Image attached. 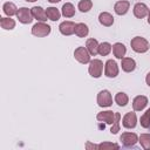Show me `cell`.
Segmentation results:
<instances>
[{
    "instance_id": "cell-1",
    "label": "cell",
    "mask_w": 150,
    "mask_h": 150,
    "mask_svg": "<svg viewBox=\"0 0 150 150\" xmlns=\"http://www.w3.org/2000/svg\"><path fill=\"white\" fill-rule=\"evenodd\" d=\"M130 46H131V49L134 52L139 53V54L145 53L149 49V42L143 36H135V38H132L131 41H130Z\"/></svg>"
},
{
    "instance_id": "cell-2",
    "label": "cell",
    "mask_w": 150,
    "mask_h": 150,
    "mask_svg": "<svg viewBox=\"0 0 150 150\" xmlns=\"http://www.w3.org/2000/svg\"><path fill=\"white\" fill-rule=\"evenodd\" d=\"M50 26L47 25L46 22H36L33 27H32V34L34 36H38V38H45L47 35L50 34Z\"/></svg>"
},
{
    "instance_id": "cell-3",
    "label": "cell",
    "mask_w": 150,
    "mask_h": 150,
    "mask_svg": "<svg viewBox=\"0 0 150 150\" xmlns=\"http://www.w3.org/2000/svg\"><path fill=\"white\" fill-rule=\"evenodd\" d=\"M88 71L90 74L91 77L94 79H98L102 75L103 71V62L98 59H94L89 62V67H88Z\"/></svg>"
},
{
    "instance_id": "cell-4",
    "label": "cell",
    "mask_w": 150,
    "mask_h": 150,
    "mask_svg": "<svg viewBox=\"0 0 150 150\" xmlns=\"http://www.w3.org/2000/svg\"><path fill=\"white\" fill-rule=\"evenodd\" d=\"M90 53L88 52V49L86 48V47H82V46H80V47H77L75 50H74V57H75V60L77 61V62H80V63H82V64H87V63H89L91 60H90Z\"/></svg>"
},
{
    "instance_id": "cell-5",
    "label": "cell",
    "mask_w": 150,
    "mask_h": 150,
    "mask_svg": "<svg viewBox=\"0 0 150 150\" xmlns=\"http://www.w3.org/2000/svg\"><path fill=\"white\" fill-rule=\"evenodd\" d=\"M97 104L101 108H108L112 104V97L109 90L103 89L97 94Z\"/></svg>"
},
{
    "instance_id": "cell-6",
    "label": "cell",
    "mask_w": 150,
    "mask_h": 150,
    "mask_svg": "<svg viewBox=\"0 0 150 150\" xmlns=\"http://www.w3.org/2000/svg\"><path fill=\"white\" fill-rule=\"evenodd\" d=\"M16 19L23 23V25H27V23H30L33 21V14H32V9L27 8V7H21L19 8L18 13H16Z\"/></svg>"
},
{
    "instance_id": "cell-7",
    "label": "cell",
    "mask_w": 150,
    "mask_h": 150,
    "mask_svg": "<svg viewBox=\"0 0 150 150\" xmlns=\"http://www.w3.org/2000/svg\"><path fill=\"white\" fill-rule=\"evenodd\" d=\"M104 75L109 79H114L118 75V64L115 60H108L104 64Z\"/></svg>"
},
{
    "instance_id": "cell-8",
    "label": "cell",
    "mask_w": 150,
    "mask_h": 150,
    "mask_svg": "<svg viewBox=\"0 0 150 150\" xmlns=\"http://www.w3.org/2000/svg\"><path fill=\"white\" fill-rule=\"evenodd\" d=\"M122 144L127 148H130V146H134L137 142H138V136L134 132H123L120 137Z\"/></svg>"
},
{
    "instance_id": "cell-9",
    "label": "cell",
    "mask_w": 150,
    "mask_h": 150,
    "mask_svg": "<svg viewBox=\"0 0 150 150\" xmlns=\"http://www.w3.org/2000/svg\"><path fill=\"white\" fill-rule=\"evenodd\" d=\"M122 124L125 129H134L136 125H137V116L134 111H130V112H127L124 116H123V120H122Z\"/></svg>"
},
{
    "instance_id": "cell-10",
    "label": "cell",
    "mask_w": 150,
    "mask_h": 150,
    "mask_svg": "<svg viewBox=\"0 0 150 150\" xmlns=\"http://www.w3.org/2000/svg\"><path fill=\"white\" fill-rule=\"evenodd\" d=\"M75 26H76V23L73 22V21H63V22L60 23L59 30H60V33L62 35L69 36V35L75 33Z\"/></svg>"
},
{
    "instance_id": "cell-11",
    "label": "cell",
    "mask_w": 150,
    "mask_h": 150,
    "mask_svg": "<svg viewBox=\"0 0 150 150\" xmlns=\"http://www.w3.org/2000/svg\"><path fill=\"white\" fill-rule=\"evenodd\" d=\"M134 15L137 18V19H143L145 16H148V13H149V8L143 2H137L135 6H134Z\"/></svg>"
},
{
    "instance_id": "cell-12",
    "label": "cell",
    "mask_w": 150,
    "mask_h": 150,
    "mask_svg": "<svg viewBox=\"0 0 150 150\" xmlns=\"http://www.w3.org/2000/svg\"><path fill=\"white\" fill-rule=\"evenodd\" d=\"M130 7V2L128 0H120L114 5V11L117 15H124L128 13Z\"/></svg>"
},
{
    "instance_id": "cell-13",
    "label": "cell",
    "mask_w": 150,
    "mask_h": 150,
    "mask_svg": "<svg viewBox=\"0 0 150 150\" xmlns=\"http://www.w3.org/2000/svg\"><path fill=\"white\" fill-rule=\"evenodd\" d=\"M148 104V97L144 95H138L132 101V108L135 111H142Z\"/></svg>"
},
{
    "instance_id": "cell-14",
    "label": "cell",
    "mask_w": 150,
    "mask_h": 150,
    "mask_svg": "<svg viewBox=\"0 0 150 150\" xmlns=\"http://www.w3.org/2000/svg\"><path fill=\"white\" fill-rule=\"evenodd\" d=\"M97 121L100 122H104L107 124H112L115 121V112H112L111 110H105V111H101L97 114L96 116Z\"/></svg>"
},
{
    "instance_id": "cell-15",
    "label": "cell",
    "mask_w": 150,
    "mask_h": 150,
    "mask_svg": "<svg viewBox=\"0 0 150 150\" xmlns=\"http://www.w3.org/2000/svg\"><path fill=\"white\" fill-rule=\"evenodd\" d=\"M32 9V14H33V18L36 19L38 21L40 22H46L48 16H47V13H46V9H43L42 7L40 6H34Z\"/></svg>"
},
{
    "instance_id": "cell-16",
    "label": "cell",
    "mask_w": 150,
    "mask_h": 150,
    "mask_svg": "<svg viewBox=\"0 0 150 150\" xmlns=\"http://www.w3.org/2000/svg\"><path fill=\"white\" fill-rule=\"evenodd\" d=\"M121 67H122V70L125 71V73H131L135 70L136 68V62L134 59L131 57H122L121 59Z\"/></svg>"
},
{
    "instance_id": "cell-17",
    "label": "cell",
    "mask_w": 150,
    "mask_h": 150,
    "mask_svg": "<svg viewBox=\"0 0 150 150\" xmlns=\"http://www.w3.org/2000/svg\"><path fill=\"white\" fill-rule=\"evenodd\" d=\"M98 21L104 27H110L114 23V16L109 12H101L98 15Z\"/></svg>"
},
{
    "instance_id": "cell-18",
    "label": "cell",
    "mask_w": 150,
    "mask_h": 150,
    "mask_svg": "<svg viewBox=\"0 0 150 150\" xmlns=\"http://www.w3.org/2000/svg\"><path fill=\"white\" fill-rule=\"evenodd\" d=\"M112 53H114V56L116 59H120L121 60L122 57H124V55L127 53V48H125V46L123 43L116 42V43L112 45Z\"/></svg>"
},
{
    "instance_id": "cell-19",
    "label": "cell",
    "mask_w": 150,
    "mask_h": 150,
    "mask_svg": "<svg viewBox=\"0 0 150 150\" xmlns=\"http://www.w3.org/2000/svg\"><path fill=\"white\" fill-rule=\"evenodd\" d=\"M98 46H100V43L97 42L96 39H88L86 42V48L88 49V52L93 56L98 54Z\"/></svg>"
},
{
    "instance_id": "cell-20",
    "label": "cell",
    "mask_w": 150,
    "mask_h": 150,
    "mask_svg": "<svg viewBox=\"0 0 150 150\" xmlns=\"http://www.w3.org/2000/svg\"><path fill=\"white\" fill-rule=\"evenodd\" d=\"M18 7L13 4V2H11V1H7V2H5L4 4V6H2V12L7 15V16H13V15H16V13H18Z\"/></svg>"
},
{
    "instance_id": "cell-21",
    "label": "cell",
    "mask_w": 150,
    "mask_h": 150,
    "mask_svg": "<svg viewBox=\"0 0 150 150\" xmlns=\"http://www.w3.org/2000/svg\"><path fill=\"white\" fill-rule=\"evenodd\" d=\"M61 14L64 18H73L75 15V7L71 2H66L61 8Z\"/></svg>"
},
{
    "instance_id": "cell-22",
    "label": "cell",
    "mask_w": 150,
    "mask_h": 150,
    "mask_svg": "<svg viewBox=\"0 0 150 150\" xmlns=\"http://www.w3.org/2000/svg\"><path fill=\"white\" fill-rule=\"evenodd\" d=\"M75 34L79 36V38H86L88 34H89V28L86 23L83 22H79L76 23L75 26Z\"/></svg>"
},
{
    "instance_id": "cell-23",
    "label": "cell",
    "mask_w": 150,
    "mask_h": 150,
    "mask_svg": "<svg viewBox=\"0 0 150 150\" xmlns=\"http://www.w3.org/2000/svg\"><path fill=\"white\" fill-rule=\"evenodd\" d=\"M0 25H1V28L2 29L11 30V29H13L15 27V21L11 16H7V18L2 16V18H0Z\"/></svg>"
},
{
    "instance_id": "cell-24",
    "label": "cell",
    "mask_w": 150,
    "mask_h": 150,
    "mask_svg": "<svg viewBox=\"0 0 150 150\" xmlns=\"http://www.w3.org/2000/svg\"><path fill=\"white\" fill-rule=\"evenodd\" d=\"M115 102L117 103V105L120 107H125L129 102V97L123 91H118L116 95H115Z\"/></svg>"
},
{
    "instance_id": "cell-25",
    "label": "cell",
    "mask_w": 150,
    "mask_h": 150,
    "mask_svg": "<svg viewBox=\"0 0 150 150\" xmlns=\"http://www.w3.org/2000/svg\"><path fill=\"white\" fill-rule=\"evenodd\" d=\"M46 13H47L48 19L52 20V21H57L60 19V16H61V13L56 7H48L46 9Z\"/></svg>"
},
{
    "instance_id": "cell-26",
    "label": "cell",
    "mask_w": 150,
    "mask_h": 150,
    "mask_svg": "<svg viewBox=\"0 0 150 150\" xmlns=\"http://www.w3.org/2000/svg\"><path fill=\"white\" fill-rule=\"evenodd\" d=\"M93 7V1L91 0H81L79 4H77V8L80 12L82 13H87Z\"/></svg>"
},
{
    "instance_id": "cell-27",
    "label": "cell",
    "mask_w": 150,
    "mask_h": 150,
    "mask_svg": "<svg viewBox=\"0 0 150 150\" xmlns=\"http://www.w3.org/2000/svg\"><path fill=\"white\" fill-rule=\"evenodd\" d=\"M111 50H112V46L109 42H102L98 46V54L102 56H107L108 54H110Z\"/></svg>"
},
{
    "instance_id": "cell-28",
    "label": "cell",
    "mask_w": 150,
    "mask_h": 150,
    "mask_svg": "<svg viewBox=\"0 0 150 150\" xmlns=\"http://www.w3.org/2000/svg\"><path fill=\"white\" fill-rule=\"evenodd\" d=\"M138 142L141 143L143 149L150 150V134H141V136L138 137Z\"/></svg>"
},
{
    "instance_id": "cell-29",
    "label": "cell",
    "mask_w": 150,
    "mask_h": 150,
    "mask_svg": "<svg viewBox=\"0 0 150 150\" xmlns=\"http://www.w3.org/2000/svg\"><path fill=\"white\" fill-rule=\"evenodd\" d=\"M139 123H141V125H142L143 128H145V129L150 128V108L141 116Z\"/></svg>"
},
{
    "instance_id": "cell-30",
    "label": "cell",
    "mask_w": 150,
    "mask_h": 150,
    "mask_svg": "<svg viewBox=\"0 0 150 150\" xmlns=\"http://www.w3.org/2000/svg\"><path fill=\"white\" fill-rule=\"evenodd\" d=\"M120 120H121V114L120 112H115V121H114V123L111 124V128H110V132L114 134V135L120 131V128H121Z\"/></svg>"
},
{
    "instance_id": "cell-31",
    "label": "cell",
    "mask_w": 150,
    "mask_h": 150,
    "mask_svg": "<svg viewBox=\"0 0 150 150\" xmlns=\"http://www.w3.org/2000/svg\"><path fill=\"white\" fill-rule=\"evenodd\" d=\"M98 149L100 150H108V149H120V145L116 143H111V142H103L98 144Z\"/></svg>"
},
{
    "instance_id": "cell-32",
    "label": "cell",
    "mask_w": 150,
    "mask_h": 150,
    "mask_svg": "<svg viewBox=\"0 0 150 150\" xmlns=\"http://www.w3.org/2000/svg\"><path fill=\"white\" fill-rule=\"evenodd\" d=\"M86 149H98V145H96V144H93V143H90V142H87V144H86Z\"/></svg>"
},
{
    "instance_id": "cell-33",
    "label": "cell",
    "mask_w": 150,
    "mask_h": 150,
    "mask_svg": "<svg viewBox=\"0 0 150 150\" xmlns=\"http://www.w3.org/2000/svg\"><path fill=\"white\" fill-rule=\"evenodd\" d=\"M145 82H146V84L150 87V73L146 74V76H145Z\"/></svg>"
},
{
    "instance_id": "cell-34",
    "label": "cell",
    "mask_w": 150,
    "mask_h": 150,
    "mask_svg": "<svg viewBox=\"0 0 150 150\" xmlns=\"http://www.w3.org/2000/svg\"><path fill=\"white\" fill-rule=\"evenodd\" d=\"M50 4H56V2H60L61 0H48Z\"/></svg>"
},
{
    "instance_id": "cell-35",
    "label": "cell",
    "mask_w": 150,
    "mask_h": 150,
    "mask_svg": "<svg viewBox=\"0 0 150 150\" xmlns=\"http://www.w3.org/2000/svg\"><path fill=\"white\" fill-rule=\"evenodd\" d=\"M148 23L150 25V11H149V13H148Z\"/></svg>"
},
{
    "instance_id": "cell-36",
    "label": "cell",
    "mask_w": 150,
    "mask_h": 150,
    "mask_svg": "<svg viewBox=\"0 0 150 150\" xmlns=\"http://www.w3.org/2000/svg\"><path fill=\"white\" fill-rule=\"evenodd\" d=\"M27 2H35V1H38V0H26Z\"/></svg>"
}]
</instances>
